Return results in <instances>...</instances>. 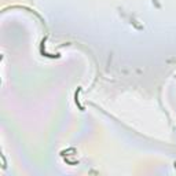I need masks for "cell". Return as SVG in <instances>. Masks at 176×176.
<instances>
[{
	"label": "cell",
	"mask_w": 176,
	"mask_h": 176,
	"mask_svg": "<svg viewBox=\"0 0 176 176\" xmlns=\"http://www.w3.org/2000/svg\"><path fill=\"white\" fill-rule=\"evenodd\" d=\"M80 90H81V88H77V91H76V96H74V102H76V105L77 106H78V109H80V110H84V106H81V105H80V102H78V92H80Z\"/></svg>",
	"instance_id": "obj_1"
},
{
	"label": "cell",
	"mask_w": 176,
	"mask_h": 176,
	"mask_svg": "<svg viewBox=\"0 0 176 176\" xmlns=\"http://www.w3.org/2000/svg\"><path fill=\"white\" fill-rule=\"evenodd\" d=\"M173 165H175V168H176V163H175V164H173Z\"/></svg>",
	"instance_id": "obj_2"
}]
</instances>
